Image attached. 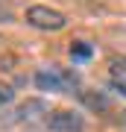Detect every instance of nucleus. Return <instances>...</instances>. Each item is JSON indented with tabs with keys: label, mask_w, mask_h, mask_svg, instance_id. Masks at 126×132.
I'll list each match as a JSON object with an SVG mask.
<instances>
[{
	"label": "nucleus",
	"mask_w": 126,
	"mask_h": 132,
	"mask_svg": "<svg viewBox=\"0 0 126 132\" xmlns=\"http://www.w3.org/2000/svg\"><path fill=\"white\" fill-rule=\"evenodd\" d=\"M35 88L38 91H56V94H73V88L79 85V76L65 71L59 65H47V68H38L35 76H32Z\"/></svg>",
	"instance_id": "nucleus-1"
},
{
	"label": "nucleus",
	"mask_w": 126,
	"mask_h": 132,
	"mask_svg": "<svg viewBox=\"0 0 126 132\" xmlns=\"http://www.w3.org/2000/svg\"><path fill=\"white\" fill-rule=\"evenodd\" d=\"M23 18H27V24H29V27L44 29V32H59V29H65V27H68L65 12L50 9V6H29Z\"/></svg>",
	"instance_id": "nucleus-2"
},
{
	"label": "nucleus",
	"mask_w": 126,
	"mask_h": 132,
	"mask_svg": "<svg viewBox=\"0 0 126 132\" xmlns=\"http://www.w3.org/2000/svg\"><path fill=\"white\" fill-rule=\"evenodd\" d=\"M44 123L50 132H85V118L73 109H53Z\"/></svg>",
	"instance_id": "nucleus-3"
},
{
	"label": "nucleus",
	"mask_w": 126,
	"mask_h": 132,
	"mask_svg": "<svg viewBox=\"0 0 126 132\" xmlns=\"http://www.w3.org/2000/svg\"><path fill=\"white\" fill-rule=\"evenodd\" d=\"M15 114H18V120H38L41 114H50V106L44 100H27Z\"/></svg>",
	"instance_id": "nucleus-4"
},
{
	"label": "nucleus",
	"mask_w": 126,
	"mask_h": 132,
	"mask_svg": "<svg viewBox=\"0 0 126 132\" xmlns=\"http://www.w3.org/2000/svg\"><path fill=\"white\" fill-rule=\"evenodd\" d=\"M79 100H82L88 109H94V112H106V109L112 106V103H108V97H106V94H100V91H82Z\"/></svg>",
	"instance_id": "nucleus-5"
},
{
	"label": "nucleus",
	"mask_w": 126,
	"mask_h": 132,
	"mask_svg": "<svg viewBox=\"0 0 126 132\" xmlns=\"http://www.w3.org/2000/svg\"><path fill=\"white\" fill-rule=\"evenodd\" d=\"M108 76H112V85L126 97V62H117V59H114L112 68H108Z\"/></svg>",
	"instance_id": "nucleus-6"
},
{
	"label": "nucleus",
	"mask_w": 126,
	"mask_h": 132,
	"mask_svg": "<svg viewBox=\"0 0 126 132\" xmlns=\"http://www.w3.org/2000/svg\"><path fill=\"white\" fill-rule=\"evenodd\" d=\"M68 53H70V59H73V62H82V59H88L91 53H94V47H91L88 41H73V44L68 47Z\"/></svg>",
	"instance_id": "nucleus-7"
},
{
	"label": "nucleus",
	"mask_w": 126,
	"mask_h": 132,
	"mask_svg": "<svg viewBox=\"0 0 126 132\" xmlns=\"http://www.w3.org/2000/svg\"><path fill=\"white\" fill-rule=\"evenodd\" d=\"M12 100H15V88H12V85H6V82H0V109L9 106Z\"/></svg>",
	"instance_id": "nucleus-8"
}]
</instances>
